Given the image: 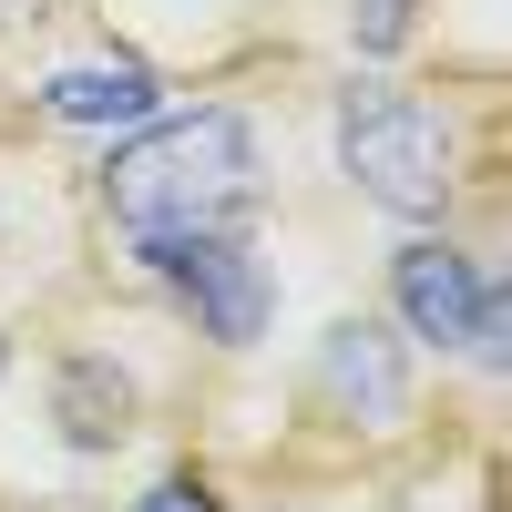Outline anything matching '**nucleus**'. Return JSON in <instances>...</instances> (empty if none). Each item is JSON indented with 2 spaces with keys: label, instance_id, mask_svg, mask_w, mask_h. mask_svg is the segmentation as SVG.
<instances>
[{
  "label": "nucleus",
  "instance_id": "obj_3",
  "mask_svg": "<svg viewBox=\"0 0 512 512\" xmlns=\"http://www.w3.org/2000/svg\"><path fill=\"white\" fill-rule=\"evenodd\" d=\"M390 297H400L410 338H431V349H461V359L502 369V287H492L461 246L410 236V246L390 256Z\"/></svg>",
  "mask_w": 512,
  "mask_h": 512
},
{
  "label": "nucleus",
  "instance_id": "obj_9",
  "mask_svg": "<svg viewBox=\"0 0 512 512\" xmlns=\"http://www.w3.org/2000/svg\"><path fill=\"white\" fill-rule=\"evenodd\" d=\"M144 512H216V502H205V492H195V482H164V492H154V502H144Z\"/></svg>",
  "mask_w": 512,
  "mask_h": 512
},
{
  "label": "nucleus",
  "instance_id": "obj_6",
  "mask_svg": "<svg viewBox=\"0 0 512 512\" xmlns=\"http://www.w3.org/2000/svg\"><path fill=\"white\" fill-rule=\"evenodd\" d=\"M52 410H62V441L72 451H113L123 431H134V379H123L113 359H62Z\"/></svg>",
  "mask_w": 512,
  "mask_h": 512
},
{
  "label": "nucleus",
  "instance_id": "obj_7",
  "mask_svg": "<svg viewBox=\"0 0 512 512\" xmlns=\"http://www.w3.org/2000/svg\"><path fill=\"white\" fill-rule=\"evenodd\" d=\"M41 113L52 123H134V113H154V72L144 62H72L41 82Z\"/></svg>",
  "mask_w": 512,
  "mask_h": 512
},
{
  "label": "nucleus",
  "instance_id": "obj_1",
  "mask_svg": "<svg viewBox=\"0 0 512 512\" xmlns=\"http://www.w3.org/2000/svg\"><path fill=\"white\" fill-rule=\"evenodd\" d=\"M103 205H113V226L134 236L154 267L175 246H195V236H226L246 205H256V134H246V113L205 103V113L144 123L134 144H113Z\"/></svg>",
  "mask_w": 512,
  "mask_h": 512
},
{
  "label": "nucleus",
  "instance_id": "obj_4",
  "mask_svg": "<svg viewBox=\"0 0 512 512\" xmlns=\"http://www.w3.org/2000/svg\"><path fill=\"white\" fill-rule=\"evenodd\" d=\"M164 277H175V297L195 308V328L216 338V349H256V338H267L277 287H267V267H256V246H236V236H195V246L164 256Z\"/></svg>",
  "mask_w": 512,
  "mask_h": 512
},
{
  "label": "nucleus",
  "instance_id": "obj_2",
  "mask_svg": "<svg viewBox=\"0 0 512 512\" xmlns=\"http://www.w3.org/2000/svg\"><path fill=\"white\" fill-rule=\"evenodd\" d=\"M338 175L390 216H441L461 175V134L420 93H349L338 103Z\"/></svg>",
  "mask_w": 512,
  "mask_h": 512
},
{
  "label": "nucleus",
  "instance_id": "obj_5",
  "mask_svg": "<svg viewBox=\"0 0 512 512\" xmlns=\"http://www.w3.org/2000/svg\"><path fill=\"white\" fill-rule=\"evenodd\" d=\"M318 390L359 420V431H390V420L410 410V369H400V338L379 318H338L318 338Z\"/></svg>",
  "mask_w": 512,
  "mask_h": 512
},
{
  "label": "nucleus",
  "instance_id": "obj_8",
  "mask_svg": "<svg viewBox=\"0 0 512 512\" xmlns=\"http://www.w3.org/2000/svg\"><path fill=\"white\" fill-rule=\"evenodd\" d=\"M410 11H420V0H349V31H359V52H369V62H390L400 41H410Z\"/></svg>",
  "mask_w": 512,
  "mask_h": 512
}]
</instances>
